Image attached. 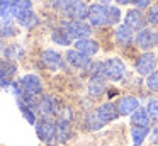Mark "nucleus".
I'll use <instances>...</instances> for the list:
<instances>
[{"instance_id": "obj_28", "label": "nucleus", "mask_w": 158, "mask_h": 146, "mask_svg": "<svg viewBox=\"0 0 158 146\" xmlns=\"http://www.w3.org/2000/svg\"><path fill=\"white\" fill-rule=\"evenodd\" d=\"M87 71H89V73L92 75V78L100 77V75H104V63H100V61L90 63V65H89V68H87Z\"/></svg>"}, {"instance_id": "obj_41", "label": "nucleus", "mask_w": 158, "mask_h": 146, "mask_svg": "<svg viewBox=\"0 0 158 146\" xmlns=\"http://www.w3.org/2000/svg\"><path fill=\"white\" fill-rule=\"evenodd\" d=\"M155 36H156V43H158V29H156V32H155Z\"/></svg>"}, {"instance_id": "obj_36", "label": "nucleus", "mask_w": 158, "mask_h": 146, "mask_svg": "<svg viewBox=\"0 0 158 146\" xmlns=\"http://www.w3.org/2000/svg\"><path fill=\"white\" fill-rule=\"evenodd\" d=\"M134 3H136L138 10H139V9H148L150 3H151V0H134Z\"/></svg>"}, {"instance_id": "obj_20", "label": "nucleus", "mask_w": 158, "mask_h": 146, "mask_svg": "<svg viewBox=\"0 0 158 146\" xmlns=\"http://www.w3.org/2000/svg\"><path fill=\"white\" fill-rule=\"evenodd\" d=\"M72 134V127H70V121H63L60 119V122L56 124V138L60 141H66Z\"/></svg>"}, {"instance_id": "obj_38", "label": "nucleus", "mask_w": 158, "mask_h": 146, "mask_svg": "<svg viewBox=\"0 0 158 146\" xmlns=\"http://www.w3.org/2000/svg\"><path fill=\"white\" fill-rule=\"evenodd\" d=\"M153 139H155V141H158V129H155V131H153Z\"/></svg>"}, {"instance_id": "obj_23", "label": "nucleus", "mask_w": 158, "mask_h": 146, "mask_svg": "<svg viewBox=\"0 0 158 146\" xmlns=\"http://www.w3.org/2000/svg\"><path fill=\"white\" fill-rule=\"evenodd\" d=\"M0 15L2 19L14 17V0H0Z\"/></svg>"}, {"instance_id": "obj_32", "label": "nucleus", "mask_w": 158, "mask_h": 146, "mask_svg": "<svg viewBox=\"0 0 158 146\" xmlns=\"http://www.w3.org/2000/svg\"><path fill=\"white\" fill-rule=\"evenodd\" d=\"M148 114H150V117L153 121H158V98L150 102V105H148Z\"/></svg>"}, {"instance_id": "obj_2", "label": "nucleus", "mask_w": 158, "mask_h": 146, "mask_svg": "<svg viewBox=\"0 0 158 146\" xmlns=\"http://www.w3.org/2000/svg\"><path fill=\"white\" fill-rule=\"evenodd\" d=\"M124 71H126V68L119 58H109V60L104 61V77L109 78V80H121L124 77Z\"/></svg>"}, {"instance_id": "obj_25", "label": "nucleus", "mask_w": 158, "mask_h": 146, "mask_svg": "<svg viewBox=\"0 0 158 146\" xmlns=\"http://www.w3.org/2000/svg\"><path fill=\"white\" fill-rule=\"evenodd\" d=\"M17 32L9 19H0V37H10Z\"/></svg>"}, {"instance_id": "obj_34", "label": "nucleus", "mask_w": 158, "mask_h": 146, "mask_svg": "<svg viewBox=\"0 0 158 146\" xmlns=\"http://www.w3.org/2000/svg\"><path fill=\"white\" fill-rule=\"evenodd\" d=\"M73 2H75V0H53V5H55L56 9H60V10H63V12H65V10L68 9Z\"/></svg>"}, {"instance_id": "obj_6", "label": "nucleus", "mask_w": 158, "mask_h": 146, "mask_svg": "<svg viewBox=\"0 0 158 146\" xmlns=\"http://www.w3.org/2000/svg\"><path fill=\"white\" fill-rule=\"evenodd\" d=\"M21 88L24 94H29V95H38L41 94L43 90V81L38 75H24L21 78Z\"/></svg>"}, {"instance_id": "obj_8", "label": "nucleus", "mask_w": 158, "mask_h": 146, "mask_svg": "<svg viewBox=\"0 0 158 146\" xmlns=\"http://www.w3.org/2000/svg\"><path fill=\"white\" fill-rule=\"evenodd\" d=\"M41 61H43V65H44L46 68H49V70H53V71L60 70V68L63 66V58L53 49H44L43 51L41 53Z\"/></svg>"}, {"instance_id": "obj_33", "label": "nucleus", "mask_w": 158, "mask_h": 146, "mask_svg": "<svg viewBox=\"0 0 158 146\" xmlns=\"http://www.w3.org/2000/svg\"><path fill=\"white\" fill-rule=\"evenodd\" d=\"M146 19H148V22H150V24L158 26V5L151 7L150 12H148V15H146Z\"/></svg>"}, {"instance_id": "obj_35", "label": "nucleus", "mask_w": 158, "mask_h": 146, "mask_svg": "<svg viewBox=\"0 0 158 146\" xmlns=\"http://www.w3.org/2000/svg\"><path fill=\"white\" fill-rule=\"evenodd\" d=\"M5 54H7V58L15 60V58H19V54H21V48L19 46H10L7 51H5Z\"/></svg>"}, {"instance_id": "obj_12", "label": "nucleus", "mask_w": 158, "mask_h": 146, "mask_svg": "<svg viewBox=\"0 0 158 146\" xmlns=\"http://www.w3.org/2000/svg\"><path fill=\"white\" fill-rule=\"evenodd\" d=\"M75 49L83 53L85 56H94L99 51V43L90 39V37H83V39L75 41Z\"/></svg>"}, {"instance_id": "obj_26", "label": "nucleus", "mask_w": 158, "mask_h": 146, "mask_svg": "<svg viewBox=\"0 0 158 146\" xmlns=\"http://www.w3.org/2000/svg\"><path fill=\"white\" fill-rule=\"evenodd\" d=\"M26 10H31V0H14V17Z\"/></svg>"}, {"instance_id": "obj_39", "label": "nucleus", "mask_w": 158, "mask_h": 146, "mask_svg": "<svg viewBox=\"0 0 158 146\" xmlns=\"http://www.w3.org/2000/svg\"><path fill=\"white\" fill-rule=\"evenodd\" d=\"M116 2H119V3H129V2H134V0H116Z\"/></svg>"}, {"instance_id": "obj_19", "label": "nucleus", "mask_w": 158, "mask_h": 146, "mask_svg": "<svg viewBox=\"0 0 158 146\" xmlns=\"http://www.w3.org/2000/svg\"><path fill=\"white\" fill-rule=\"evenodd\" d=\"M15 17H17L19 26H22V27H32V26H36V22H38V17H36V14L32 12V10L21 12V14H17Z\"/></svg>"}, {"instance_id": "obj_18", "label": "nucleus", "mask_w": 158, "mask_h": 146, "mask_svg": "<svg viewBox=\"0 0 158 146\" xmlns=\"http://www.w3.org/2000/svg\"><path fill=\"white\" fill-rule=\"evenodd\" d=\"M116 41L121 46H127V44L133 41V31H131L126 24H124V26H119L116 29Z\"/></svg>"}, {"instance_id": "obj_9", "label": "nucleus", "mask_w": 158, "mask_h": 146, "mask_svg": "<svg viewBox=\"0 0 158 146\" xmlns=\"http://www.w3.org/2000/svg\"><path fill=\"white\" fill-rule=\"evenodd\" d=\"M136 44H138V48L148 51V49H151V48H155L158 44L156 36H155V32L150 29H141L136 36Z\"/></svg>"}, {"instance_id": "obj_14", "label": "nucleus", "mask_w": 158, "mask_h": 146, "mask_svg": "<svg viewBox=\"0 0 158 146\" xmlns=\"http://www.w3.org/2000/svg\"><path fill=\"white\" fill-rule=\"evenodd\" d=\"M117 112L123 115H127L131 114V112H134L138 107H139V102H138L136 97H133V95H126V97H123L119 102H117Z\"/></svg>"}, {"instance_id": "obj_29", "label": "nucleus", "mask_w": 158, "mask_h": 146, "mask_svg": "<svg viewBox=\"0 0 158 146\" xmlns=\"http://www.w3.org/2000/svg\"><path fill=\"white\" fill-rule=\"evenodd\" d=\"M100 127H102V124H100V121L97 119L95 112H90V114L87 115V129L95 131V129H100Z\"/></svg>"}, {"instance_id": "obj_27", "label": "nucleus", "mask_w": 158, "mask_h": 146, "mask_svg": "<svg viewBox=\"0 0 158 146\" xmlns=\"http://www.w3.org/2000/svg\"><path fill=\"white\" fill-rule=\"evenodd\" d=\"M107 15H109V24H117L121 19V10L116 5H107Z\"/></svg>"}, {"instance_id": "obj_24", "label": "nucleus", "mask_w": 158, "mask_h": 146, "mask_svg": "<svg viewBox=\"0 0 158 146\" xmlns=\"http://www.w3.org/2000/svg\"><path fill=\"white\" fill-rule=\"evenodd\" d=\"M51 39L55 41L56 44H61V46H68L70 43H72V39H70V36L65 32L63 29H55L51 34Z\"/></svg>"}, {"instance_id": "obj_40", "label": "nucleus", "mask_w": 158, "mask_h": 146, "mask_svg": "<svg viewBox=\"0 0 158 146\" xmlns=\"http://www.w3.org/2000/svg\"><path fill=\"white\" fill-rule=\"evenodd\" d=\"M99 2H102V3H109L110 0H99Z\"/></svg>"}, {"instance_id": "obj_7", "label": "nucleus", "mask_w": 158, "mask_h": 146, "mask_svg": "<svg viewBox=\"0 0 158 146\" xmlns=\"http://www.w3.org/2000/svg\"><path fill=\"white\" fill-rule=\"evenodd\" d=\"M97 115V119L100 121V124L106 126L107 122H112L114 119L119 115V112H117V107L114 104H110V102H106V104H102L97 111H94Z\"/></svg>"}, {"instance_id": "obj_5", "label": "nucleus", "mask_w": 158, "mask_h": 146, "mask_svg": "<svg viewBox=\"0 0 158 146\" xmlns=\"http://www.w3.org/2000/svg\"><path fill=\"white\" fill-rule=\"evenodd\" d=\"M155 68H156V56H155L153 53H143L139 58H138L136 61V71L139 75H146V77H150L151 73L155 71Z\"/></svg>"}, {"instance_id": "obj_37", "label": "nucleus", "mask_w": 158, "mask_h": 146, "mask_svg": "<svg viewBox=\"0 0 158 146\" xmlns=\"http://www.w3.org/2000/svg\"><path fill=\"white\" fill-rule=\"evenodd\" d=\"M10 85V80H7V78H2L0 77V87H9Z\"/></svg>"}, {"instance_id": "obj_16", "label": "nucleus", "mask_w": 158, "mask_h": 146, "mask_svg": "<svg viewBox=\"0 0 158 146\" xmlns=\"http://www.w3.org/2000/svg\"><path fill=\"white\" fill-rule=\"evenodd\" d=\"M150 119L151 117L148 114V109H143V107H138L131 114V122H133V126H138V127H148Z\"/></svg>"}, {"instance_id": "obj_15", "label": "nucleus", "mask_w": 158, "mask_h": 146, "mask_svg": "<svg viewBox=\"0 0 158 146\" xmlns=\"http://www.w3.org/2000/svg\"><path fill=\"white\" fill-rule=\"evenodd\" d=\"M38 111L41 112L44 117H49V115H53V114L58 112V104H56V100L53 97H48V95H46V97L39 98Z\"/></svg>"}, {"instance_id": "obj_17", "label": "nucleus", "mask_w": 158, "mask_h": 146, "mask_svg": "<svg viewBox=\"0 0 158 146\" xmlns=\"http://www.w3.org/2000/svg\"><path fill=\"white\" fill-rule=\"evenodd\" d=\"M106 92V81H104L102 77H95L90 78L89 81V94L92 97H100V95Z\"/></svg>"}, {"instance_id": "obj_30", "label": "nucleus", "mask_w": 158, "mask_h": 146, "mask_svg": "<svg viewBox=\"0 0 158 146\" xmlns=\"http://www.w3.org/2000/svg\"><path fill=\"white\" fill-rule=\"evenodd\" d=\"M19 105H21V111H22V115L26 117V121L29 122V124H36V115H34V109L27 107V105H24L22 102H19Z\"/></svg>"}, {"instance_id": "obj_21", "label": "nucleus", "mask_w": 158, "mask_h": 146, "mask_svg": "<svg viewBox=\"0 0 158 146\" xmlns=\"http://www.w3.org/2000/svg\"><path fill=\"white\" fill-rule=\"evenodd\" d=\"M148 131H150L148 127H138V126H133V127H131V139H133V144L134 146H141V143L144 141Z\"/></svg>"}, {"instance_id": "obj_10", "label": "nucleus", "mask_w": 158, "mask_h": 146, "mask_svg": "<svg viewBox=\"0 0 158 146\" xmlns=\"http://www.w3.org/2000/svg\"><path fill=\"white\" fill-rule=\"evenodd\" d=\"M65 58H66V61H68L72 66L82 68V70H87L89 65L92 63V61H90V56H85L83 53H80V51H77V49L66 51V56Z\"/></svg>"}, {"instance_id": "obj_3", "label": "nucleus", "mask_w": 158, "mask_h": 146, "mask_svg": "<svg viewBox=\"0 0 158 146\" xmlns=\"http://www.w3.org/2000/svg\"><path fill=\"white\" fill-rule=\"evenodd\" d=\"M36 134L41 141H51L56 138V124L49 117H44L36 122Z\"/></svg>"}, {"instance_id": "obj_11", "label": "nucleus", "mask_w": 158, "mask_h": 146, "mask_svg": "<svg viewBox=\"0 0 158 146\" xmlns=\"http://www.w3.org/2000/svg\"><path fill=\"white\" fill-rule=\"evenodd\" d=\"M65 14L72 20H83V19L89 17V7H87L83 2H80V0H75V2L65 10Z\"/></svg>"}, {"instance_id": "obj_1", "label": "nucleus", "mask_w": 158, "mask_h": 146, "mask_svg": "<svg viewBox=\"0 0 158 146\" xmlns=\"http://www.w3.org/2000/svg\"><path fill=\"white\" fill-rule=\"evenodd\" d=\"M63 31L70 36V39H83L90 34V26L83 20H68L63 24Z\"/></svg>"}, {"instance_id": "obj_22", "label": "nucleus", "mask_w": 158, "mask_h": 146, "mask_svg": "<svg viewBox=\"0 0 158 146\" xmlns=\"http://www.w3.org/2000/svg\"><path fill=\"white\" fill-rule=\"evenodd\" d=\"M15 65L12 63V61L9 60H0V77L2 78H7V80H10V77H14L15 73Z\"/></svg>"}, {"instance_id": "obj_4", "label": "nucleus", "mask_w": 158, "mask_h": 146, "mask_svg": "<svg viewBox=\"0 0 158 146\" xmlns=\"http://www.w3.org/2000/svg\"><path fill=\"white\" fill-rule=\"evenodd\" d=\"M92 26H104V24H109V15H107V5L102 3H94L89 7V17Z\"/></svg>"}, {"instance_id": "obj_13", "label": "nucleus", "mask_w": 158, "mask_h": 146, "mask_svg": "<svg viewBox=\"0 0 158 146\" xmlns=\"http://www.w3.org/2000/svg\"><path fill=\"white\" fill-rule=\"evenodd\" d=\"M126 26L131 31H141L144 29V15L138 9H133L126 14Z\"/></svg>"}, {"instance_id": "obj_31", "label": "nucleus", "mask_w": 158, "mask_h": 146, "mask_svg": "<svg viewBox=\"0 0 158 146\" xmlns=\"http://www.w3.org/2000/svg\"><path fill=\"white\" fill-rule=\"evenodd\" d=\"M146 85H148L150 90L158 92V71H153V73L146 78Z\"/></svg>"}]
</instances>
